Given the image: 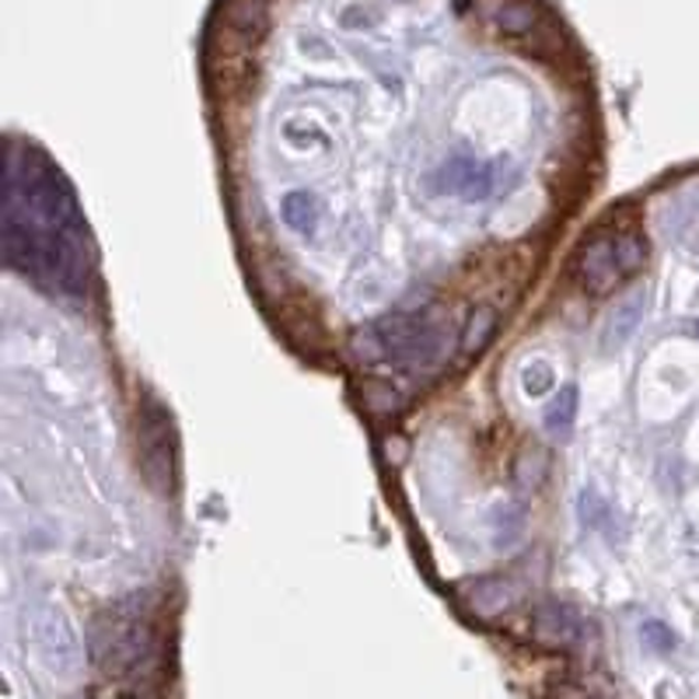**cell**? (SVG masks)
Here are the masks:
<instances>
[{
    "label": "cell",
    "instance_id": "6da1fadb",
    "mask_svg": "<svg viewBox=\"0 0 699 699\" xmlns=\"http://www.w3.org/2000/svg\"><path fill=\"white\" fill-rule=\"evenodd\" d=\"M361 336L371 339V357L403 368H438L451 350L444 323L427 315H385Z\"/></svg>",
    "mask_w": 699,
    "mask_h": 699
},
{
    "label": "cell",
    "instance_id": "7a4b0ae2",
    "mask_svg": "<svg viewBox=\"0 0 699 699\" xmlns=\"http://www.w3.org/2000/svg\"><path fill=\"white\" fill-rule=\"evenodd\" d=\"M147 644H150V633L144 627V619L129 606H116L102 612L88 630L91 661L105 672H129L134 665H140Z\"/></svg>",
    "mask_w": 699,
    "mask_h": 699
},
{
    "label": "cell",
    "instance_id": "3957f363",
    "mask_svg": "<svg viewBox=\"0 0 699 699\" xmlns=\"http://www.w3.org/2000/svg\"><path fill=\"white\" fill-rule=\"evenodd\" d=\"M140 462L144 480L155 494L168 497L176 489V427L168 409L155 399L144 403L140 413Z\"/></svg>",
    "mask_w": 699,
    "mask_h": 699
},
{
    "label": "cell",
    "instance_id": "277c9868",
    "mask_svg": "<svg viewBox=\"0 0 699 699\" xmlns=\"http://www.w3.org/2000/svg\"><path fill=\"white\" fill-rule=\"evenodd\" d=\"M32 636H35V647H40L49 672L74 675L81 668V647H78V636H74L64 609H56V606H40V609H35Z\"/></svg>",
    "mask_w": 699,
    "mask_h": 699
},
{
    "label": "cell",
    "instance_id": "5b68a950",
    "mask_svg": "<svg viewBox=\"0 0 699 699\" xmlns=\"http://www.w3.org/2000/svg\"><path fill=\"white\" fill-rule=\"evenodd\" d=\"M577 280L588 294H609L622 280L616 267V238L598 235L577 252Z\"/></svg>",
    "mask_w": 699,
    "mask_h": 699
},
{
    "label": "cell",
    "instance_id": "8992f818",
    "mask_svg": "<svg viewBox=\"0 0 699 699\" xmlns=\"http://www.w3.org/2000/svg\"><path fill=\"white\" fill-rule=\"evenodd\" d=\"M535 640L542 647L566 651L580 640V622L560 601H545V606L535 609Z\"/></svg>",
    "mask_w": 699,
    "mask_h": 699
},
{
    "label": "cell",
    "instance_id": "52a82bcc",
    "mask_svg": "<svg viewBox=\"0 0 699 699\" xmlns=\"http://www.w3.org/2000/svg\"><path fill=\"white\" fill-rule=\"evenodd\" d=\"M515 601V588L500 577H483V580H472L465 588V606L472 616L480 619H497L511 609Z\"/></svg>",
    "mask_w": 699,
    "mask_h": 699
},
{
    "label": "cell",
    "instance_id": "ba28073f",
    "mask_svg": "<svg viewBox=\"0 0 699 699\" xmlns=\"http://www.w3.org/2000/svg\"><path fill=\"white\" fill-rule=\"evenodd\" d=\"M644 308H647V294L636 291L630 297H622L619 305L612 308L609 323H606V332H601V343H606V350H619L627 339L636 332V326L644 323Z\"/></svg>",
    "mask_w": 699,
    "mask_h": 699
},
{
    "label": "cell",
    "instance_id": "9c48e42d",
    "mask_svg": "<svg viewBox=\"0 0 699 699\" xmlns=\"http://www.w3.org/2000/svg\"><path fill=\"white\" fill-rule=\"evenodd\" d=\"M494 22L507 35H525L539 25V11L535 4H528V0H500L494 11Z\"/></svg>",
    "mask_w": 699,
    "mask_h": 699
},
{
    "label": "cell",
    "instance_id": "30bf717a",
    "mask_svg": "<svg viewBox=\"0 0 699 699\" xmlns=\"http://www.w3.org/2000/svg\"><path fill=\"white\" fill-rule=\"evenodd\" d=\"M497 312L489 308V305H480V308H472L469 315V326L462 332V350L465 353H480L489 339H494V329H497Z\"/></svg>",
    "mask_w": 699,
    "mask_h": 699
},
{
    "label": "cell",
    "instance_id": "8fae6325",
    "mask_svg": "<svg viewBox=\"0 0 699 699\" xmlns=\"http://www.w3.org/2000/svg\"><path fill=\"white\" fill-rule=\"evenodd\" d=\"M574 417H577V388L566 385L556 399L545 406V430H550L553 438H566L574 427Z\"/></svg>",
    "mask_w": 699,
    "mask_h": 699
},
{
    "label": "cell",
    "instance_id": "7c38bea8",
    "mask_svg": "<svg viewBox=\"0 0 699 699\" xmlns=\"http://www.w3.org/2000/svg\"><path fill=\"white\" fill-rule=\"evenodd\" d=\"M280 214H283V221H288V228H294L301 235L315 232V224H318V206H315L312 193H291L288 200H283Z\"/></svg>",
    "mask_w": 699,
    "mask_h": 699
},
{
    "label": "cell",
    "instance_id": "4fadbf2b",
    "mask_svg": "<svg viewBox=\"0 0 699 699\" xmlns=\"http://www.w3.org/2000/svg\"><path fill=\"white\" fill-rule=\"evenodd\" d=\"M644 259H647V245L640 235H619L616 238V267H619L622 277L636 273L640 267H644Z\"/></svg>",
    "mask_w": 699,
    "mask_h": 699
},
{
    "label": "cell",
    "instance_id": "5bb4252c",
    "mask_svg": "<svg viewBox=\"0 0 699 699\" xmlns=\"http://www.w3.org/2000/svg\"><path fill=\"white\" fill-rule=\"evenodd\" d=\"M364 403L371 413H382V417H388V413H395L403 406L399 392H395L388 382H382V377H371V382H364Z\"/></svg>",
    "mask_w": 699,
    "mask_h": 699
},
{
    "label": "cell",
    "instance_id": "9a60e30c",
    "mask_svg": "<svg viewBox=\"0 0 699 699\" xmlns=\"http://www.w3.org/2000/svg\"><path fill=\"white\" fill-rule=\"evenodd\" d=\"M521 382H525V392L532 395V399H539V395L553 388V368L545 361H532L521 371Z\"/></svg>",
    "mask_w": 699,
    "mask_h": 699
},
{
    "label": "cell",
    "instance_id": "2e32d148",
    "mask_svg": "<svg viewBox=\"0 0 699 699\" xmlns=\"http://www.w3.org/2000/svg\"><path fill=\"white\" fill-rule=\"evenodd\" d=\"M511 472H515V483L521 489H528V486H535L542 480L545 465H542V459L535 455V451H521V455L515 459V469Z\"/></svg>",
    "mask_w": 699,
    "mask_h": 699
},
{
    "label": "cell",
    "instance_id": "e0dca14e",
    "mask_svg": "<svg viewBox=\"0 0 699 699\" xmlns=\"http://www.w3.org/2000/svg\"><path fill=\"white\" fill-rule=\"evenodd\" d=\"M644 640H647V644H654L657 651H672V644H675V636L665 627H661V622H647V627H644Z\"/></svg>",
    "mask_w": 699,
    "mask_h": 699
},
{
    "label": "cell",
    "instance_id": "ac0fdd59",
    "mask_svg": "<svg viewBox=\"0 0 699 699\" xmlns=\"http://www.w3.org/2000/svg\"><path fill=\"white\" fill-rule=\"evenodd\" d=\"M385 448H388V459H392V462H403V455H406V444H403V441H395V438H392Z\"/></svg>",
    "mask_w": 699,
    "mask_h": 699
},
{
    "label": "cell",
    "instance_id": "d6986e66",
    "mask_svg": "<svg viewBox=\"0 0 699 699\" xmlns=\"http://www.w3.org/2000/svg\"><path fill=\"white\" fill-rule=\"evenodd\" d=\"M120 699H134V696H120Z\"/></svg>",
    "mask_w": 699,
    "mask_h": 699
},
{
    "label": "cell",
    "instance_id": "ffe728a7",
    "mask_svg": "<svg viewBox=\"0 0 699 699\" xmlns=\"http://www.w3.org/2000/svg\"><path fill=\"white\" fill-rule=\"evenodd\" d=\"M696 336H699V326H696Z\"/></svg>",
    "mask_w": 699,
    "mask_h": 699
}]
</instances>
